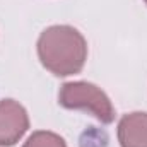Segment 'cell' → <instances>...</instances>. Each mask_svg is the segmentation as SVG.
<instances>
[{
    "mask_svg": "<svg viewBox=\"0 0 147 147\" xmlns=\"http://www.w3.org/2000/svg\"><path fill=\"white\" fill-rule=\"evenodd\" d=\"M58 105L65 110L84 111L103 125L115 121V108L108 94L92 82H65L58 91Z\"/></svg>",
    "mask_w": 147,
    "mask_h": 147,
    "instance_id": "2",
    "label": "cell"
},
{
    "mask_svg": "<svg viewBox=\"0 0 147 147\" xmlns=\"http://www.w3.org/2000/svg\"><path fill=\"white\" fill-rule=\"evenodd\" d=\"M41 65L57 77L79 74L87 60V41L79 29L69 24L46 28L36 43Z\"/></svg>",
    "mask_w": 147,
    "mask_h": 147,
    "instance_id": "1",
    "label": "cell"
},
{
    "mask_svg": "<svg viewBox=\"0 0 147 147\" xmlns=\"http://www.w3.org/2000/svg\"><path fill=\"white\" fill-rule=\"evenodd\" d=\"M29 128L26 108L16 99L0 101V147L16 146Z\"/></svg>",
    "mask_w": 147,
    "mask_h": 147,
    "instance_id": "3",
    "label": "cell"
},
{
    "mask_svg": "<svg viewBox=\"0 0 147 147\" xmlns=\"http://www.w3.org/2000/svg\"><path fill=\"white\" fill-rule=\"evenodd\" d=\"M144 3H146V5H147V0H144Z\"/></svg>",
    "mask_w": 147,
    "mask_h": 147,
    "instance_id": "6",
    "label": "cell"
},
{
    "mask_svg": "<svg viewBox=\"0 0 147 147\" xmlns=\"http://www.w3.org/2000/svg\"><path fill=\"white\" fill-rule=\"evenodd\" d=\"M22 147H67V142L55 132L36 130L28 137Z\"/></svg>",
    "mask_w": 147,
    "mask_h": 147,
    "instance_id": "5",
    "label": "cell"
},
{
    "mask_svg": "<svg viewBox=\"0 0 147 147\" xmlns=\"http://www.w3.org/2000/svg\"><path fill=\"white\" fill-rule=\"evenodd\" d=\"M121 147H147V113L132 111L123 115L116 128Z\"/></svg>",
    "mask_w": 147,
    "mask_h": 147,
    "instance_id": "4",
    "label": "cell"
}]
</instances>
